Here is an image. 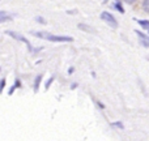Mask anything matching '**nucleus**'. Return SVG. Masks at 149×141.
<instances>
[{
    "label": "nucleus",
    "instance_id": "obj_20",
    "mask_svg": "<svg viewBox=\"0 0 149 141\" xmlns=\"http://www.w3.org/2000/svg\"><path fill=\"white\" fill-rule=\"evenodd\" d=\"M148 30H149V29H148Z\"/></svg>",
    "mask_w": 149,
    "mask_h": 141
},
{
    "label": "nucleus",
    "instance_id": "obj_10",
    "mask_svg": "<svg viewBox=\"0 0 149 141\" xmlns=\"http://www.w3.org/2000/svg\"><path fill=\"white\" fill-rule=\"evenodd\" d=\"M52 81H54V77H50V78L49 80H47V82H46V85H45V89H49V88H50V85H51L52 84Z\"/></svg>",
    "mask_w": 149,
    "mask_h": 141
},
{
    "label": "nucleus",
    "instance_id": "obj_12",
    "mask_svg": "<svg viewBox=\"0 0 149 141\" xmlns=\"http://www.w3.org/2000/svg\"><path fill=\"white\" fill-rule=\"evenodd\" d=\"M4 86H5V78H3V80H0V93H3Z\"/></svg>",
    "mask_w": 149,
    "mask_h": 141
},
{
    "label": "nucleus",
    "instance_id": "obj_19",
    "mask_svg": "<svg viewBox=\"0 0 149 141\" xmlns=\"http://www.w3.org/2000/svg\"><path fill=\"white\" fill-rule=\"evenodd\" d=\"M3 15H7V13H5L4 10H0V16H3Z\"/></svg>",
    "mask_w": 149,
    "mask_h": 141
},
{
    "label": "nucleus",
    "instance_id": "obj_5",
    "mask_svg": "<svg viewBox=\"0 0 149 141\" xmlns=\"http://www.w3.org/2000/svg\"><path fill=\"white\" fill-rule=\"evenodd\" d=\"M42 81V74H38V76L36 77V81H34V92H38V88H39V84H41Z\"/></svg>",
    "mask_w": 149,
    "mask_h": 141
},
{
    "label": "nucleus",
    "instance_id": "obj_1",
    "mask_svg": "<svg viewBox=\"0 0 149 141\" xmlns=\"http://www.w3.org/2000/svg\"><path fill=\"white\" fill-rule=\"evenodd\" d=\"M33 35L38 37V38H43V39H46V41H51V42H73L72 37L55 35V34H49V33H45V31H41V33H36V31H34Z\"/></svg>",
    "mask_w": 149,
    "mask_h": 141
},
{
    "label": "nucleus",
    "instance_id": "obj_8",
    "mask_svg": "<svg viewBox=\"0 0 149 141\" xmlns=\"http://www.w3.org/2000/svg\"><path fill=\"white\" fill-rule=\"evenodd\" d=\"M137 22L143 26V28H147L149 29V21H144V20H137Z\"/></svg>",
    "mask_w": 149,
    "mask_h": 141
},
{
    "label": "nucleus",
    "instance_id": "obj_6",
    "mask_svg": "<svg viewBox=\"0 0 149 141\" xmlns=\"http://www.w3.org/2000/svg\"><path fill=\"white\" fill-rule=\"evenodd\" d=\"M79 29H82L84 31H89V33H93V29L90 28V26L84 25V24H80V25H79Z\"/></svg>",
    "mask_w": 149,
    "mask_h": 141
},
{
    "label": "nucleus",
    "instance_id": "obj_17",
    "mask_svg": "<svg viewBox=\"0 0 149 141\" xmlns=\"http://www.w3.org/2000/svg\"><path fill=\"white\" fill-rule=\"evenodd\" d=\"M73 71H74V69H73V67H71L70 69H68V73H70V74H72V73H73Z\"/></svg>",
    "mask_w": 149,
    "mask_h": 141
},
{
    "label": "nucleus",
    "instance_id": "obj_18",
    "mask_svg": "<svg viewBox=\"0 0 149 141\" xmlns=\"http://www.w3.org/2000/svg\"><path fill=\"white\" fill-rule=\"evenodd\" d=\"M126 3H128V4H132V3H135V0H124Z\"/></svg>",
    "mask_w": 149,
    "mask_h": 141
},
{
    "label": "nucleus",
    "instance_id": "obj_7",
    "mask_svg": "<svg viewBox=\"0 0 149 141\" xmlns=\"http://www.w3.org/2000/svg\"><path fill=\"white\" fill-rule=\"evenodd\" d=\"M7 21H10V16H8V15H3V16H0V24L7 22Z\"/></svg>",
    "mask_w": 149,
    "mask_h": 141
},
{
    "label": "nucleus",
    "instance_id": "obj_13",
    "mask_svg": "<svg viewBox=\"0 0 149 141\" xmlns=\"http://www.w3.org/2000/svg\"><path fill=\"white\" fill-rule=\"evenodd\" d=\"M113 126H114V127H119V128H120V129H123V128H124V127H123V124H122L120 122H116V123H113Z\"/></svg>",
    "mask_w": 149,
    "mask_h": 141
},
{
    "label": "nucleus",
    "instance_id": "obj_15",
    "mask_svg": "<svg viewBox=\"0 0 149 141\" xmlns=\"http://www.w3.org/2000/svg\"><path fill=\"white\" fill-rule=\"evenodd\" d=\"M16 84H15V86L16 88H21V81H20V80H16Z\"/></svg>",
    "mask_w": 149,
    "mask_h": 141
},
{
    "label": "nucleus",
    "instance_id": "obj_4",
    "mask_svg": "<svg viewBox=\"0 0 149 141\" xmlns=\"http://www.w3.org/2000/svg\"><path fill=\"white\" fill-rule=\"evenodd\" d=\"M135 33H136L137 37H139L140 43H141L144 47H149V37L145 35L144 33H141V31H139V30H135Z\"/></svg>",
    "mask_w": 149,
    "mask_h": 141
},
{
    "label": "nucleus",
    "instance_id": "obj_14",
    "mask_svg": "<svg viewBox=\"0 0 149 141\" xmlns=\"http://www.w3.org/2000/svg\"><path fill=\"white\" fill-rule=\"evenodd\" d=\"M36 20L38 21V22H41V24H46V21H45L42 17H36Z\"/></svg>",
    "mask_w": 149,
    "mask_h": 141
},
{
    "label": "nucleus",
    "instance_id": "obj_9",
    "mask_svg": "<svg viewBox=\"0 0 149 141\" xmlns=\"http://www.w3.org/2000/svg\"><path fill=\"white\" fill-rule=\"evenodd\" d=\"M143 8H144L145 12L149 13V0H144V3H143Z\"/></svg>",
    "mask_w": 149,
    "mask_h": 141
},
{
    "label": "nucleus",
    "instance_id": "obj_2",
    "mask_svg": "<svg viewBox=\"0 0 149 141\" xmlns=\"http://www.w3.org/2000/svg\"><path fill=\"white\" fill-rule=\"evenodd\" d=\"M5 33L8 34L9 37H12V38H15V39H17V41H21V42H24V43L28 46V49H29V51H31V52H37V51H39L41 49H34L33 46L30 44V42L28 41V39L25 38L24 35H21V34H18V33H15V31H5Z\"/></svg>",
    "mask_w": 149,
    "mask_h": 141
},
{
    "label": "nucleus",
    "instance_id": "obj_11",
    "mask_svg": "<svg viewBox=\"0 0 149 141\" xmlns=\"http://www.w3.org/2000/svg\"><path fill=\"white\" fill-rule=\"evenodd\" d=\"M115 8H116V9H118L120 13H124V9H123V7H122L120 3H115Z\"/></svg>",
    "mask_w": 149,
    "mask_h": 141
},
{
    "label": "nucleus",
    "instance_id": "obj_3",
    "mask_svg": "<svg viewBox=\"0 0 149 141\" xmlns=\"http://www.w3.org/2000/svg\"><path fill=\"white\" fill-rule=\"evenodd\" d=\"M101 18H102V20L105 21V22L109 26H111V28H118V22H116L115 17H114L111 13L102 12V13H101Z\"/></svg>",
    "mask_w": 149,
    "mask_h": 141
},
{
    "label": "nucleus",
    "instance_id": "obj_16",
    "mask_svg": "<svg viewBox=\"0 0 149 141\" xmlns=\"http://www.w3.org/2000/svg\"><path fill=\"white\" fill-rule=\"evenodd\" d=\"M15 89H16V86H12V88H10V90H9V93H8V94L12 95V94H13V92H15Z\"/></svg>",
    "mask_w": 149,
    "mask_h": 141
}]
</instances>
